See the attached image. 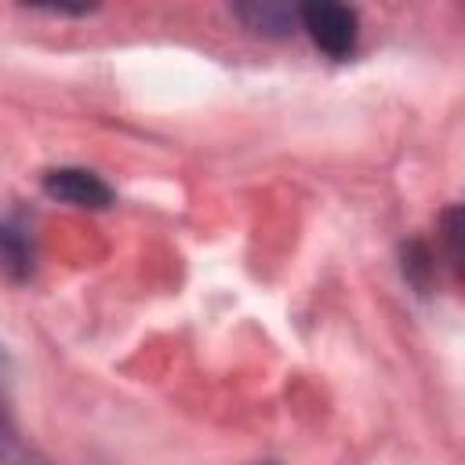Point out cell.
I'll return each mask as SVG.
<instances>
[{
    "label": "cell",
    "mask_w": 465,
    "mask_h": 465,
    "mask_svg": "<svg viewBox=\"0 0 465 465\" xmlns=\"http://www.w3.org/2000/svg\"><path fill=\"white\" fill-rule=\"evenodd\" d=\"M298 29L309 33V40L334 62L349 58L360 40V15L349 4L334 0H312L298 4Z\"/></svg>",
    "instance_id": "1"
},
{
    "label": "cell",
    "mask_w": 465,
    "mask_h": 465,
    "mask_svg": "<svg viewBox=\"0 0 465 465\" xmlns=\"http://www.w3.org/2000/svg\"><path fill=\"white\" fill-rule=\"evenodd\" d=\"M40 185L51 200H58L65 207H80V211H105L116 200L113 185L87 167H51V171H44Z\"/></svg>",
    "instance_id": "2"
},
{
    "label": "cell",
    "mask_w": 465,
    "mask_h": 465,
    "mask_svg": "<svg viewBox=\"0 0 465 465\" xmlns=\"http://www.w3.org/2000/svg\"><path fill=\"white\" fill-rule=\"evenodd\" d=\"M36 269V240L25 214L0 218V276L7 283H25Z\"/></svg>",
    "instance_id": "3"
},
{
    "label": "cell",
    "mask_w": 465,
    "mask_h": 465,
    "mask_svg": "<svg viewBox=\"0 0 465 465\" xmlns=\"http://www.w3.org/2000/svg\"><path fill=\"white\" fill-rule=\"evenodd\" d=\"M232 18L251 29L254 36H272L283 40L291 33H298V4H283V0H247V4H232Z\"/></svg>",
    "instance_id": "4"
},
{
    "label": "cell",
    "mask_w": 465,
    "mask_h": 465,
    "mask_svg": "<svg viewBox=\"0 0 465 465\" xmlns=\"http://www.w3.org/2000/svg\"><path fill=\"white\" fill-rule=\"evenodd\" d=\"M403 276H407V283H414L421 294L432 287V276H436V262H432V251H429L421 240H411V243H403Z\"/></svg>",
    "instance_id": "5"
},
{
    "label": "cell",
    "mask_w": 465,
    "mask_h": 465,
    "mask_svg": "<svg viewBox=\"0 0 465 465\" xmlns=\"http://www.w3.org/2000/svg\"><path fill=\"white\" fill-rule=\"evenodd\" d=\"M0 465H47L33 447H25L7 421H0Z\"/></svg>",
    "instance_id": "6"
},
{
    "label": "cell",
    "mask_w": 465,
    "mask_h": 465,
    "mask_svg": "<svg viewBox=\"0 0 465 465\" xmlns=\"http://www.w3.org/2000/svg\"><path fill=\"white\" fill-rule=\"evenodd\" d=\"M461 214H458V207H447L443 211V243H447V258H450V269L458 272L461 269V247H458V240H461V222H458Z\"/></svg>",
    "instance_id": "7"
},
{
    "label": "cell",
    "mask_w": 465,
    "mask_h": 465,
    "mask_svg": "<svg viewBox=\"0 0 465 465\" xmlns=\"http://www.w3.org/2000/svg\"><path fill=\"white\" fill-rule=\"evenodd\" d=\"M0 374H4V352H0Z\"/></svg>",
    "instance_id": "8"
},
{
    "label": "cell",
    "mask_w": 465,
    "mask_h": 465,
    "mask_svg": "<svg viewBox=\"0 0 465 465\" xmlns=\"http://www.w3.org/2000/svg\"><path fill=\"white\" fill-rule=\"evenodd\" d=\"M265 465H272V461H265Z\"/></svg>",
    "instance_id": "9"
}]
</instances>
